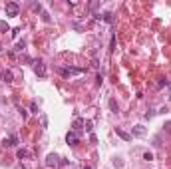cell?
<instances>
[{"label":"cell","mask_w":171,"mask_h":169,"mask_svg":"<svg viewBox=\"0 0 171 169\" xmlns=\"http://www.w3.org/2000/svg\"><path fill=\"white\" fill-rule=\"evenodd\" d=\"M20 14V4L18 2H8L6 4V16H18Z\"/></svg>","instance_id":"obj_1"},{"label":"cell","mask_w":171,"mask_h":169,"mask_svg":"<svg viewBox=\"0 0 171 169\" xmlns=\"http://www.w3.org/2000/svg\"><path fill=\"white\" fill-rule=\"evenodd\" d=\"M34 72H36V76H40V78L46 76V66H44L42 60H36V62H34Z\"/></svg>","instance_id":"obj_2"},{"label":"cell","mask_w":171,"mask_h":169,"mask_svg":"<svg viewBox=\"0 0 171 169\" xmlns=\"http://www.w3.org/2000/svg\"><path fill=\"white\" fill-rule=\"evenodd\" d=\"M78 141H80V135L76 131H68L66 133V143L68 145H78Z\"/></svg>","instance_id":"obj_3"},{"label":"cell","mask_w":171,"mask_h":169,"mask_svg":"<svg viewBox=\"0 0 171 169\" xmlns=\"http://www.w3.org/2000/svg\"><path fill=\"white\" fill-rule=\"evenodd\" d=\"M84 70H80V68H60V74L62 76H74V74H82Z\"/></svg>","instance_id":"obj_4"},{"label":"cell","mask_w":171,"mask_h":169,"mask_svg":"<svg viewBox=\"0 0 171 169\" xmlns=\"http://www.w3.org/2000/svg\"><path fill=\"white\" fill-rule=\"evenodd\" d=\"M58 159H60V157L56 155V153H50V155L46 157V167H56V165L60 163Z\"/></svg>","instance_id":"obj_5"},{"label":"cell","mask_w":171,"mask_h":169,"mask_svg":"<svg viewBox=\"0 0 171 169\" xmlns=\"http://www.w3.org/2000/svg\"><path fill=\"white\" fill-rule=\"evenodd\" d=\"M145 133H147V131H145L143 125H135V127H133V131H132V135H135V137H143Z\"/></svg>","instance_id":"obj_6"},{"label":"cell","mask_w":171,"mask_h":169,"mask_svg":"<svg viewBox=\"0 0 171 169\" xmlns=\"http://www.w3.org/2000/svg\"><path fill=\"white\" fill-rule=\"evenodd\" d=\"M115 133H118L121 139H125V141H132V135H129L127 131H124V129H119V127H115Z\"/></svg>","instance_id":"obj_7"},{"label":"cell","mask_w":171,"mask_h":169,"mask_svg":"<svg viewBox=\"0 0 171 169\" xmlns=\"http://www.w3.org/2000/svg\"><path fill=\"white\" fill-rule=\"evenodd\" d=\"M82 125H84V119H80V117H76V121H74V129L72 131H76V133H80V131H82Z\"/></svg>","instance_id":"obj_8"},{"label":"cell","mask_w":171,"mask_h":169,"mask_svg":"<svg viewBox=\"0 0 171 169\" xmlns=\"http://www.w3.org/2000/svg\"><path fill=\"white\" fill-rule=\"evenodd\" d=\"M16 141H18V139H16V135H10L8 137V139H4V147H12V145H16Z\"/></svg>","instance_id":"obj_9"},{"label":"cell","mask_w":171,"mask_h":169,"mask_svg":"<svg viewBox=\"0 0 171 169\" xmlns=\"http://www.w3.org/2000/svg\"><path fill=\"white\" fill-rule=\"evenodd\" d=\"M102 20H104V22H107V24H113V14H112V12H105L104 16H102Z\"/></svg>","instance_id":"obj_10"},{"label":"cell","mask_w":171,"mask_h":169,"mask_svg":"<svg viewBox=\"0 0 171 169\" xmlns=\"http://www.w3.org/2000/svg\"><path fill=\"white\" fill-rule=\"evenodd\" d=\"M2 80H4V82H8V84H12V72L6 70V72H4V76H2Z\"/></svg>","instance_id":"obj_11"},{"label":"cell","mask_w":171,"mask_h":169,"mask_svg":"<svg viewBox=\"0 0 171 169\" xmlns=\"http://www.w3.org/2000/svg\"><path fill=\"white\" fill-rule=\"evenodd\" d=\"M8 30H10V26H8L4 20H0V32H8Z\"/></svg>","instance_id":"obj_12"},{"label":"cell","mask_w":171,"mask_h":169,"mask_svg":"<svg viewBox=\"0 0 171 169\" xmlns=\"http://www.w3.org/2000/svg\"><path fill=\"white\" fill-rule=\"evenodd\" d=\"M16 157H18V159H24V157H28V151H26V149H18Z\"/></svg>","instance_id":"obj_13"},{"label":"cell","mask_w":171,"mask_h":169,"mask_svg":"<svg viewBox=\"0 0 171 169\" xmlns=\"http://www.w3.org/2000/svg\"><path fill=\"white\" fill-rule=\"evenodd\" d=\"M110 110L118 111V102H115V99H110Z\"/></svg>","instance_id":"obj_14"},{"label":"cell","mask_w":171,"mask_h":169,"mask_svg":"<svg viewBox=\"0 0 171 169\" xmlns=\"http://www.w3.org/2000/svg\"><path fill=\"white\" fill-rule=\"evenodd\" d=\"M143 159H145V161H151V159H153V153H151V151H145V153H143Z\"/></svg>","instance_id":"obj_15"},{"label":"cell","mask_w":171,"mask_h":169,"mask_svg":"<svg viewBox=\"0 0 171 169\" xmlns=\"http://www.w3.org/2000/svg\"><path fill=\"white\" fill-rule=\"evenodd\" d=\"M32 10H34V12H40V14H42V6H40V4H32Z\"/></svg>","instance_id":"obj_16"},{"label":"cell","mask_w":171,"mask_h":169,"mask_svg":"<svg viewBox=\"0 0 171 169\" xmlns=\"http://www.w3.org/2000/svg\"><path fill=\"white\" fill-rule=\"evenodd\" d=\"M84 125H86V131H92V121H90V119L84 121Z\"/></svg>","instance_id":"obj_17"},{"label":"cell","mask_w":171,"mask_h":169,"mask_svg":"<svg viewBox=\"0 0 171 169\" xmlns=\"http://www.w3.org/2000/svg\"><path fill=\"white\" fill-rule=\"evenodd\" d=\"M30 110H32L34 113H38V105H36V102H32V104H30Z\"/></svg>","instance_id":"obj_18"},{"label":"cell","mask_w":171,"mask_h":169,"mask_svg":"<svg viewBox=\"0 0 171 169\" xmlns=\"http://www.w3.org/2000/svg\"><path fill=\"white\" fill-rule=\"evenodd\" d=\"M42 20H44V22H50V16H48V12H44V10H42Z\"/></svg>","instance_id":"obj_19"},{"label":"cell","mask_w":171,"mask_h":169,"mask_svg":"<svg viewBox=\"0 0 171 169\" xmlns=\"http://www.w3.org/2000/svg\"><path fill=\"white\" fill-rule=\"evenodd\" d=\"M42 127H48V117L42 116Z\"/></svg>","instance_id":"obj_20"},{"label":"cell","mask_w":171,"mask_h":169,"mask_svg":"<svg viewBox=\"0 0 171 169\" xmlns=\"http://www.w3.org/2000/svg\"><path fill=\"white\" fill-rule=\"evenodd\" d=\"M115 48V36H112V42H110V50H113Z\"/></svg>","instance_id":"obj_21"},{"label":"cell","mask_w":171,"mask_h":169,"mask_svg":"<svg viewBox=\"0 0 171 169\" xmlns=\"http://www.w3.org/2000/svg\"><path fill=\"white\" fill-rule=\"evenodd\" d=\"M20 116H22V117H28V111H26V110H22V108H20Z\"/></svg>","instance_id":"obj_22"},{"label":"cell","mask_w":171,"mask_h":169,"mask_svg":"<svg viewBox=\"0 0 171 169\" xmlns=\"http://www.w3.org/2000/svg\"><path fill=\"white\" fill-rule=\"evenodd\" d=\"M165 127H167V131H169V133H171V121H169V124H167V125H165Z\"/></svg>","instance_id":"obj_23"},{"label":"cell","mask_w":171,"mask_h":169,"mask_svg":"<svg viewBox=\"0 0 171 169\" xmlns=\"http://www.w3.org/2000/svg\"><path fill=\"white\" fill-rule=\"evenodd\" d=\"M16 169H26V167H24V165H18V167H16Z\"/></svg>","instance_id":"obj_24"},{"label":"cell","mask_w":171,"mask_h":169,"mask_svg":"<svg viewBox=\"0 0 171 169\" xmlns=\"http://www.w3.org/2000/svg\"><path fill=\"white\" fill-rule=\"evenodd\" d=\"M82 169H92V167H86V165H84V167H82Z\"/></svg>","instance_id":"obj_25"}]
</instances>
